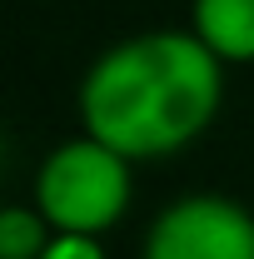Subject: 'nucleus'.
Wrapping results in <instances>:
<instances>
[{
    "label": "nucleus",
    "instance_id": "nucleus-4",
    "mask_svg": "<svg viewBox=\"0 0 254 259\" xmlns=\"http://www.w3.org/2000/svg\"><path fill=\"white\" fill-rule=\"evenodd\" d=\"M190 30L224 65H254V0H190Z\"/></svg>",
    "mask_w": 254,
    "mask_h": 259
},
{
    "label": "nucleus",
    "instance_id": "nucleus-2",
    "mask_svg": "<svg viewBox=\"0 0 254 259\" xmlns=\"http://www.w3.org/2000/svg\"><path fill=\"white\" fill-rule=\"evenodd\" d=\"M130 155L105 145L100 135H75L55 145L35 169V204L55 229L105 234L125 220L135 199V169Z\"/></svg>",
    "mask_w": 254,
    "mask_h": 259
},
{
    "label": "nucleus",
    "instance_id": "nucleus-5",
    "mask_svg": "<svg viewBox=\"0 0 254 259\" xmlns=\"http://www.w3.org/2000/svg\"><path fill=\"white\" fill-rule=\"evenodd\" d=\"M55 225L40 214V204H5L0 209V259H40Z\"/></svg>",
    "mask_w": 254,
    "mask_h": 259
},
{
    "label": "nucleus",
    "instance_id": "nucleus-6",
    "mask_svg": "<svg viewBox=\"0 0 254 259\" xmlns=\"http://www.w3.org/2000/svg\"><path fill=\"white\" fill-rule=\"evenodd\" d=\"M40 259H110L100 234H80V229H55Z\"/></svg>",
    "mask_w": 254,
    "mask_h": 259
},
{
    "label": "nucleus",
    "instance_id": "nucleus-1",
    "mask_svg": "<svg viewBox=\"0 0 254 259\" xmlns=\"http://www.w3.org/2000/svg\"><path fill=\"white\" fill-rule=\"evenodd\" d=\"M224 105V60L194 30H140L105 45L85 70L80 130L130 160H170L215 125Z\"/></svg>",
    "mask_w": 254,
    "mask_h": 259
},
{
    "label": "nucleus",
    "instance_id": "nucleus-3",
    "mask_svg": "<svg viewBox=\"0 0 254 259\" xmlns=\"http://www.w3.org/2000/svg\"><path fill=\"white\" fill-rule=\"evenodd\" d=\"M140 259H254V209L229 194H180L159 209Z\"/></svg>",
    "mask_w": 254,
    "mask_h": 259
}]
</instances>
